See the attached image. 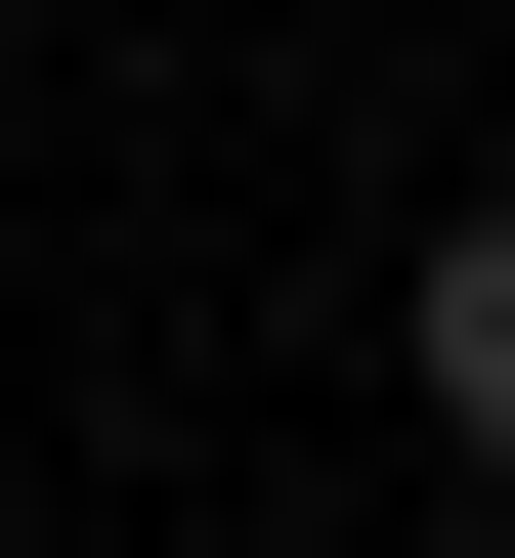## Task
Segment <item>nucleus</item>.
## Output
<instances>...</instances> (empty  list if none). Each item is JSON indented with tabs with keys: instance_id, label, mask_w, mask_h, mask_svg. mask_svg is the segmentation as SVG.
I'll return each mask as SVG.
<instances>
[{
	"instance_id": "1",
	"label": "nucleus",
	"mask_w": 515,
	"mask_h": 558,
	"mask_svg": "<svg viewBox=\"0 0 515 558\" xmlns=\"http://www.w3.org/2000/svg\"><path fill=\"white\" fill-rule=\"evenodd\" d=\"M430 429L515 473V215H430Z\"/></svg>"
}]
</instances>
